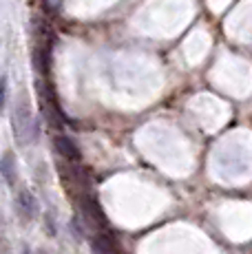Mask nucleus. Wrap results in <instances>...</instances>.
<instances>
[{
  "label": "nucleus",
  "instance_id": "7ed1b4c3",
  "mask_svg": "<svg viewBox=\"0 0 252 254\" xmlns=\"http://www.w3.org/2000/svg\"><path fill=\"white\" fill-rule=\"evenodd\" d=\"M2 175H4V182L9 186L16 184V177H18V166H16V159H13V155H4L2 157Z\"/></svg>",
  "mask_w": 252,
  "mask_h": 254
},
{
  "label": "nucleus",
  "instance_id": "f257e3e1",
  "mask_svg": "<svg viewBox=\"0 0 252 254\" xmlns=\"http://www.w3.org/2000/svg\"><path fill=\"white\" fill-rule=\"evenodd\" d=\"M11 126H13V135L18 137L22 146L31 139L33 135V115H31V106H29V100L22 97L20 102H16L13 106V115H11Z\"/></svg>",
  "mask_w": 252,
  "mask_h": 254
},
{
  "label": "nucleus",
  "instance_id": "20e7f679",
  "mask_svg": "<svg viewBox=\"0 0 252 254\" xmlns=\"http://www.w3.org/2000/svg\"><path fill=\"white\" fill-rule=\"evenodd\" d=\"M58 148H60V153L64 155V157H71V159L80 157V153H77V148L73 146V141H71L69 137H58Z\"/></svg>",
  "mask_w": 252,
  "mask_h": 254
},
{
  "label": "nucleus",
  "instance_id": "423d86ee",
  "mask_svg": "<svg viewBox=\"0 0 252 254\" xmlns=\"http://www.w3.org/2000/svg\"><path fill=\"white\" fill-rule=\"evenodd\" d=\"M25 254H29V252H25Z\"/></svg>",
  "mask_w": 252,
  "mask_h": 254
},
{
  "label": "nucleus",
  "instance_id": "f03ea898",
  "mask_svg": "<svg viewBox=\"0 0 252 254\" xmlns=\"http://www.w3.org/2000/svg\"><path fill=\"white\" fill-rule=\"evenodd\" d=\"M16 206L22 212V217L29 219V221L38 217V201L29 190H20V192L16 194Z\"/></svg>",
  "mask_w": 252,
  "mask_h": 254
},
{
  "label": "nucleus",
  "instance_id": "39448f33",
  "mask_svg": "<svg viewBox=\"0 0 252 254\" xmlns=\"http://www.w3.org/2000/svg\"><path fill=\"white\" fill-rule=\"evenodd\" d=\"M2 104H7V80L2 77Z\"/></svg>",
  "mask_w": 252,
  "mask_h": 254
}]
</instances>
